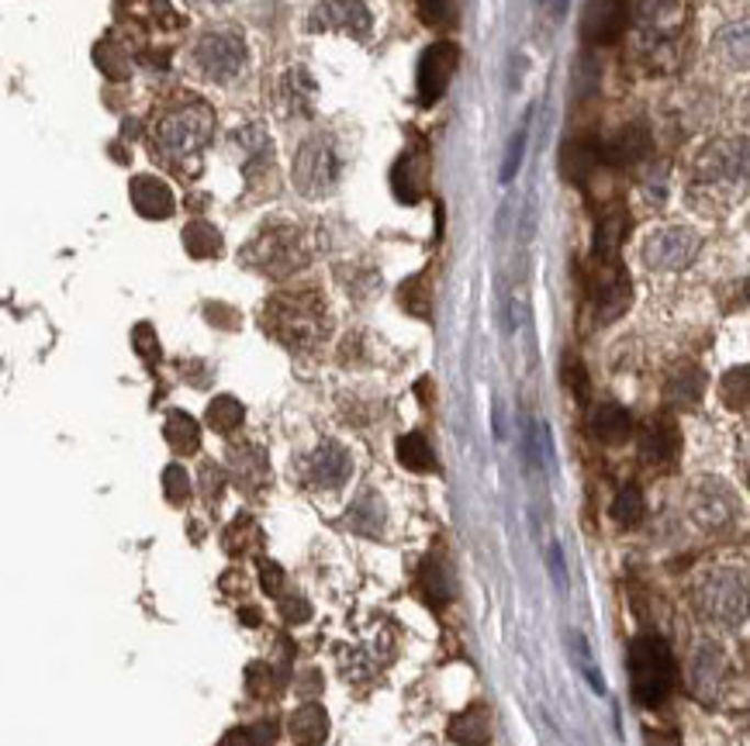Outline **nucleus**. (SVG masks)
Segmentation results:
<instances>
[{"label":"nucleus","instance_id":"nucleus-1","mask_svg":"<svg viewBox=\"0 0 750 746\" xmlns=\"http://www.w3.org/2000/svg\"><path fill=\"white\" fill-rule=\"evenodd\" d=\"M211 129H215V114L198 98L177 101L156 118L153 125V153L183 174L187 159H198V153L211 142Z\"/></svg>","mask_w":750,"mask_h":746},{"label":"nucleus","instance_id":"nucleus-2","mask_svg":"<svg viewBox=\"0 0 750 746\" xmlns=\"http://www.w3.org/2000/svg\"><path fill=\"white\" fill-rule=\"evenodd\" d=\"M695 198L737 201L750 190V138L709 142L695 159Z\"/></svg>","mask_w":750,"mask_h":746},{"label":"nucleus","instance_id":"nucleus-3","mask_svg":"<svg viewBox=\"0 0 750 746\" xmlns=\"http://www.w3.org/2000/svg\"><path fill=\"white\" fill-rule=\"evenodd\" d=\"M264 325L277 335L280 343H288L294 349L318 346L329 332V319H325V304L318 294L301 291V294H277L267 311Z\"/></svg>","mask_w":750,"mask_h":746},{"label":"nucleus","instance_id":"nucleus-4","mask_svg":"<svg viewBox=\"0 0 750 746\" xmlns=\"http://www.w3.org/2000/svg\"><path fill=\"white\" fill-rule=\"evenodd\" d=\"M674 684V660L664 639L637 636L629 646V688L640 705L653 709L671 694Z\"/></svg>","mask_w":750,"mask_h":746},{"label":"nucleus","instance_id":"nucleus-5","mask_svg":"<svg viewBox=\"0 0 750 746\" xmlns=\"http://www.w3.org/2000/svg\"><path fill=\"white\" fill-rule=\"evenodd\" d=\"M246 263L260 274L284 277V274H294L298 267H304V263H309V253H304V238L294 225L273 222V225L260 229V235L249 243Z\"/></svg>","mask_w":750,"mask_h":746},{"label":"nucleus","instance_id":"nucleus-6","mask_svg":"<svg viewBox=\"0 0 750 746\" xmlns=\"http://www.w3.org/2000/svg\"><path fill=\"white\" fill-rule=\"evenodd\" d=\"M194 66L201 77L215 80V83L239 80L246 69V38L236 29L204 32L194 42Z\"/></svg>","mask_w":750,"mask_h":746},{"label":"nucleus","instance_id":"nucleus-7","mask_svg":"<svg viewBox=\"0 0 750 746\" xmlns=\"http://www.w3.org/2000/svg\"><path fill=\"white\" fill-rule=\"evenodd\" d=\"M698 609L723 625H737L750 615V581L740 570H713L698 584Z\"/></svg>","mask_w":750,"mask_h":746},{"label":"nucleus","instance_id":"nucleus-8","mask_svg":"<svg viewBox=\"0 0 750 746\" xmlns=\"http://www.w3.org/2000/svg\"><path fill=\"white\" fill-rule=\"evenodd\" d=\"M339 180V159L329 138L312 135L294 156V187L304 198H325Z\"/></svg>","mask_w":750,"mask_h":746},{"label":"nucleus","instance_id":"nucleus-9","mask_svg":"<svg viewBox=\"0 0 750 746\" xmlns=\"http://www.w3.org/2000/svg\"><path fill=\"white\" fill-rule=\"evenodd\" d=\"M698 253V235L685 225H668L647 235L643 243V263L650 270H661V274H674V270H685L689 263Z\"/></svg>","mask_w":750,"mask_h":746},{"label":"nucleus","instance_id":"nucleus-10","mask_svg":"<svg viewBox=\"0 0 750 746\" xmlns=\"http://www.w3.org/2000/svg\"><path fill=\"white\" fill-rule=\"evenodd\" d=\"M592 298H595V315L598 322H616L629 308L633 287L619 259H595V277H592Z\"/></svg>","mask_w":750,"mask_h":746},{"label":"nucleus","instance_id":"nucleus-11","mask_svg":"<svg viewBox=\"0 0 750 746\" xmlns=\"http://www.w3.org/2000/svg\"><path fill=\"white\" fill-rule=\"evenodd\" d=\"M457 63H460V49L454 42H436L429 45L426 53L418 59V101L422 104H436L443 93H447L454 74H457Z\"/></svg>","mask_w":750,"mask_h":746},{"label":"nucleus","instance_id":"nucleus-12","mask_svg":"<svg viewBox=\"0 0 750 746\" xmlns=\"http://www.w3.org/2000/svg\"><path fill=\"white\" fill-rule=\"evenodd\" d=\"M370 8L363 0H318L309 14V29L312 32H343L363 38L370 32Z\"/></svg>","mask_w":750,"mask_h":746},{"label":"nucleus","instance_id":"nucleus-13","mask_svg":"<svg viewBox=\"0 0 750 746\" xmlns=\"http://www.w3.org/2000/svg\"><path fill=\"white\" fill-rule=\"evenodd\" d=\"M629 8L626 0H592L581 18V35L589 45H613L626 32Z\"/></svg>","mask_w":750,"mask_h":746},{"label":"nucleus","instance_id":"nucleus-14","mask_svg":"<svg viewBox=\"0 0 750 746\" xmlns=\"http://www.w3.org/2000/svg\"><path fill=\"white\" fill-rule=\"evenodd\" d=\"M692 519L706 528H719L737 515V498L734 491L723 485V480H698L692 491Z\"/></svg>","mask_w":750,"mask_h":746},{"label":"nucleus","instance_id":"nucleus-15","mask_svg":"<svg viewBox=\"0 0 750 746\" xmlns=\"http://www.w3.org/2000/svg\"><path fill=\"white\" fill-rule=\"evenodd\" d=\"M598 149H602V163L605 166H637V163H643L650 156L653 142H650V132L647 129L626 125L616 135H608Z\"/></svg>","mask_w":750,"mask_h":746},{"label":"nucleus","instance_id":"nucleus-16","mask_svg":"<svg viewBox=\"0 0 750 746\" xmlns=\"http://www.w3.org/2000/svg\"><path fill=\"white\" fill-rule=\"evenodd\" d=\"M349 470H354V464H349V453L339 443H322L309 456V480H312L315 488H322V491L343 488Z\"/></svg>","mask_w":750,"mask_h":746},{"label":"nucleus","instance_id":"nucleus-17","mask_svg":"<svg viewBox=\"0 0 750 746\" xmlns=\"http://www.w3.org/2000/svg\"><path fill=\"white\" fill-rule=\"evenodd\" d=\"M678 449H682V436H678V425L671 419H653L643 436H640V456L650 467H668L678 460Z\"/></svg>","mask_w":750,"mask_h":746},{"label":"nucleus","instance_id":"nucleus-18","mask_svg":"<svg viewBox=\"0 0 750 746\" xmlns=\"http://www.w3.org/2000/svg\"><path fill=\"white\" fill-rule=\"evenodd\" d=\"M682 0H637V21L647 35H653V42L671 38L682 29Z\"/></svg>","mask_w":750,"mask_h":746},{"label":"nucleus","instance_id":"nucleus-19","mask_svg":"<svg viewBox=\"0 0 750 746\" xmlns=\"http://www.w3.org/2000/svg\"><path fill=\"white\" fill-rule=\"evenodd\" d=\"M132 204H135L138 214H143V219H153V222H163V219H170V214H173L170 187L163 183L159 177H153V174H143V177L132 180Z\"/></svg>","mask_w":750,"mask_h":746},{"label":"nucleus","instance_id":"nucleus-20","mask_svg":"<svg viewBox=\"0 0 750 746\" xmlns=\"http://www.w3.org/2000/svg\"><path fill=\"white\" fill-rule=\"evenodd\" d=\"M713 56L726 69H750V21H734L713 38Z\"/></svg>","mask_w":750,"mask_h":746},{"label":"nucleus","instance_id":"nucleus-21","mask_svg":"<svg viewBox=\"0 0 750 746\" xmlns=\"http://www.w3.org/2000/svg\"><path fill=\"white\" fill-rule=\"evenodd\" d=\"M312 98H315V80L304 66L284 69V77L277 83V101L284 104L288 114H312Z\"/></svg>","mask_w":750,"mask_h":746},{"label":"nucleus","instance_id":"nucleus-22","mask_svg":"<svg viewBox=\"0 0 750 746\" xmlns=\"http://www.w3.org/2000/svg\"><path fill=\"white\" fill-rule=\"evenodd\" d=\"M592 436L605 446H619L629 439V432H633V419L626 408L619 404H598L595 412H592Z\"/></svg>","mask_w":750,"mask_h":746},{"label":"nucleus","instance_id":"nucleus-23","mask_svg":"<svg viewBox=\"0 0 750 746\" xmlns=\"http://www.w3.org/2000/svg\"><path fill=\"white\" fill-rule=\"evenodd\" d=\"M702 391H706V374H702L698 367H692V364H682V367H678V370L668 377V388H664L668 401L678 404V408H692V404H698V401H702Z\"/></svg>","mask_w":750,"mask_h":746},{"label":"nucleus","instance_id":"nucleus-24","mask_svg":"<svg viewBox=\"0 0 750 746\" xmlns=\"http://www.w3.org/2000/svg\"><path fill=\"white\" fill-rule=\"evenodd\" d=\"M598 163H602V149L595 146V142H589V138L568 142V146H564V159H560V166H564V177L574 180V183L589 180Z\"/></svg>","mask_w":750,"mask_h":746},{"label":"nucleus","instance_id":"nucleus-25","mask_svg":"<svg viewBox=\"0 0 750 746\" xmlns=\"http://www.w3.org/2000/svg\"><path fill=\"white\" fill-rule=\"evenodd\" d=\"M394 194L402 198L405 204H415L422 198V187H426V159L422 156H402V163L394 166L391 174Z\"/></svg>","mask_w":750,"mask_h":746},{"label":"nucleus","instance_id":"nucleus-26","mask_svg":"<svg viewBox=\"0 0 750 746\" xmlns=\"http://www.w3.org/2000/svg\"><path fill=\"white\" fill-rule=\"evenodd\" d=\"M450 736L463 746H484L488 743V709L471 705L450 722Z\"/></svg>","mask_w":750,"mask_h":746},{"label":"nucleus","instance_id":"nucleus-27","mask_svg":"<svg viewBox=\"0 0 750 746\" xmlns=\"http://www.w3.org/2000/svg\"><path fill=\"white\" fill-rule=\"evenodd\" d=\"M163 436H167V443L183 456L198 453V446H201V428L187 412H170L167 425H163Z\"/></svg>","mask_w":750,"mask_h":746},{"label":"nucleus","instance_id":"nucleus-28","mask_svg":"<svg viewBox=\"0 0 750 746\" xmlns=\"http://www.w3.org/2000/svg\"><path fill=\"white\" fill-rule=\"evenodd\" d=\"M291 736L298 746H318L325 739V712L318 705H301L291 715Z\"/></svg>","mask_w":750,"mask_h":746},{"label":"nucleus","instance_id":"nucleus-29","mask_svg":"<svg viewBox=\"0 0 750 746\" xmlns=\"http://www.w3.org/2000/svg\"><path fill=\"white\" fill-rule=\"evenodd\" d=\"M398 464L415 470V474H426L436 467V456L426 443V436H418V432H408V436L398 439Z\"/></svg>","mask_w":750,"mask_h":746},{"label":"nucleus","instance_id":"nucleus-30","mask_svg":"<svg viewBox=\"0 0 750 746\" xmlns=\"http://www.w3.org/2000/svg\"><path fill=\"white\" fill-rule=\"evenodd\" d=\"M183 249L194 259H208L222 253V232L211 229L208 222H191L183 229Z\"/></svg>","mask_w":750,"mask_h":746},{"label":"nucleus","instance_id":"nucleus-31","mask_svg":"<svg viewBox=\"0 0 750 746\" xmlns=\"http://www.w3.org/2000/svg\"><path fill=\"white\" fill-rule=\"evenodd\" d=\"M719 398L734 412H750V367H734L719 380Z\"/></svg>","mask_w":750,"mask_h":746},{"label":"nucleus","instance_id":"nucleus-32","mask_svg":"<svg viewBox=\"0 0 750 746\" xmlns=\"http://www.w3.org/2000/svg\"><path fill=\"white\" fill-rule=\"evenodd\" d=\"M243 415H246V408L236 398H228V394H219L215 401L208 404V425L215 432H222V436L236 432L243 425Z\"/></svg>","mask_w":750,"mask_h":746},{"label":"nucleus","instance_id":"nucleus-33","mask_svg":"<svg viewBox=\"0 0 750 746\" xmlns=\"http://www.w3.org/2000/svg\"><path fill=\"white\" fill-rule=\"evenodd\" d=\"M398 298H402V308L412 311L415 319H429L433 294H429V280H426V274H418V277L405 280V283H402V291H398Z\"/></svg>","mask_w":750,"mask_h":746},{"label":"nucleus","instance_id":"nucleus-34","mask_svg":"<svg viewBox=\"0 0 750 746\" xmlns=\"http://www.w3.org/2000/svg\"><path fill=\"white\" fill-rule=\"evenodd\" d=\"M643 512H647V504H643V494H640V488H623L619 494H616V501H613V519L619 522V525H637L640 519H643Z\"/></svg>","mask_w":750,"mask_h":746},{"label":"nucleus","instance_id":"nucleus-35","mask_svg":"<svg viewBox=\"0 0 750 746\" xmlns=\"http://www.w3.org/2000/svg\"><path fill=\"white\" fill-rule=\"evenodd\" d=\"M236 456V477L243 474V480L249 488L256 485H264V477H267V460H264V453L256 449V446H243L239 453H232Z\"/></svg>","mask_w":750,"mask_h":746},{"label":"nucleus","instance_id":"nucleus-36","mask_svg":"<svg viewBox=\"0 0 750 746\" xmlns=\"http://www.w3.org/2000/svg\"><path fill=\"white\" fill-rule=\"evenodd\" d=\"M349 522H354L357 528H363V533H378L381 522H384V509H381V498L373 494H363L354 509H349Z\"/></svg>","mask_w":750,"mask_h":746},{"label":"nucleus","instance_id":"nucleus-37","mask_svg":"<svg viewBox=\"0 0 750 746\" xmlns=\"http://www.w3.org/2000/svg\"><path fill=\"white\" fill-rule=\"evenodd\" d=\"M260 525H256L253 519H236V522H232L228 525V533H225V546L232 549V553H246V549H256V546H260Z\"/></svg>","mask_w":750,"mask_h":746},{"label":"nucleus","instance_id":"nucleus-38","mask_svg":"<svg viewBox=\"0 0 750 746\" xmlns=\"http://www.w3.org/2000/svg\"><path fill=\"white\" fill-rule=\"evenodd\" d=\"M277 736V726L273 722H256V726H246V730H232L222 746H270Z\"/></svg>","mask_w":750,"mask_h":746},{"label":"nucleus","instance_id":"nucleus-39","mask_svg":"<svg viewBox=\"0 0 750 746\" xmlns=\"http://www.w3.org/2000/svg\"><path fill=\"white\" fill-rule=\"evenodd\" d=\"M422 584H426L433 601H450V594H454L450 591V577H447V570L439 567V560L422 564Z\"/></svg>","mask_w":750,"mask_h":746},{"label":"nucleus","instance_id":"nucleus-40","mask_svg":"<svg viewBox=\"0 0 750 746\" xmlns=\"http://www.w3.org/2000/svg\"><path fill=\"white\" fill-rule=\"evenodd\" d=\"M163 491H167V498L173 504H183L187 498H191V477H187V470L180 464H170L167 470H163Z\"/></svg>","mask_w":750,"mask_h":746},{"label":"nucleus","instance_id":"nucleus-41","mask_svg":"<svg viewBox=\"0 0 750 746\" xmlns=\"http://www.w3.org/2000/svg\"><path fill=\"white\" fill-rule=\"evenodd\" d=\"M415 8H418L422 21L433 29H443L454 21V0H415Z\"/></svg>","mask_w":750,"mask_h":746},{"label":"nucleus","instance_id":"nucleus-42","mask_svg":"<svg viewBox=\"0 0 750 746\" xmlns=\"http://www.w3.org/2000/svg\"><path fill=\"white\" fill-rule=\"evenodd\" d=\"M132 346H135V353L143 356V359H149V364H156L159 359V339H156V332H153V325H135V332H132Z\"/></svg>","mask_w":750,"mask_h":746},{"label":"nucleus","instance_id":"nucleus-43","mask_svg":"<svg viewBox=\"0 0 750 746\" xmlns=\"http://www.w3.org/2000/svg\"><path fill=\"white\" fill-rule=\"evenodd\" d=\"M523 153H526V125L515 132L512 138V146H508V156H505V170H502V180H512L515 170H519V163H523Z\"/></svg>","mask_w":750,"mask_h":746},{"label":"nucleus","instance_id":"nucleus-44","mask_svg":"<svg viewBox=\"0 0 750 746\" xmlns=\"http://www.w3.org/2000/svg\"><path fill=\"white\" fill-rule=\"evenodd\" d=\"M260 581H264V591L267 594H284V570H280L273 560H264L260 564Z\"/></svg>","mask_w":750,"mask_h":746},{"label":"nucleus","instance_id":"nucleus-45","mask_svg":"<svg viewBox=\"0 0 750 746\" xmlns=\"http://www.w3.org/2000/svg\"><path fill=\"white\" fill-rule=\"evenodd\" d=\"M201 488H204V494H208L211 501H215V498L222 494V488H225V477H222V470L208 464V467L201 470Z\"/></svg>","mask_w":750,"mask_h":746},{"label":"nucleus","instance_id":"nucleus-46","mask_svg":"<svg viewBox=\"0 0 750 746\" xmlns=\"http://www.w3.org/2000/svg\"><path fill=\"white\" fill-rule=\"evenodd\" d=\"M280 612H284L288 622H309L312 619V609H309V601H304V598H284Z\"/></svg>","mask_w":750,"mask_h":746},{"label":"nucleus","instance_id":"nucleus-47","mask_svg":"<svg viewBox=\"0 0 750 746\" xmlns=\"http://www.w3.org/2000/svg\"><path fill=\"white\" fill-rule=\"evenodd\" d=\"M568 383L574 388L578 398H584V391H589V383H584V370H581V364H574V359H568Z\"/></svg>","mask_w":750,"mask_h":746},{"label":"nucleus","instance_id":"nucleus-48","mask_svg":"<svg viewBox=\"0 0 750 746\" xmlns=\"http://www.w3.org/2000/svg\"><path fill=\"white\" fill-rule=\"evenodd\" d=\"M647 746H682V743H678V736H671V733H650Z\"/></svg>","mask_w":750,"mask_h":746},{"label":"nucleus","instance_id":"nucleus-49","mask_svg":"<svg viewBox=\"0 0 750 746\" xmlns=\"http://www.w3.org/2000/svg\"><path fill=\"white\" fill-rule=\"evenodd\" d=\"M544 4L550 8V14H557V18H560V14L568 11V4H571V0H544Z\"/></svg>","mask_w":750,"mask_h":746},{"label":"nucleus","instance_id":"nucleus-50","mask_svg":"<svg viewBox=\"0 0 750 746\" xmlns=\"http://www.w3.org/2000/svg\"><path fill=\"white\" fill-rule=\"evenodd\" d=\"M243 622L246 625H256V622H260V615H256V609H243Z\"/></svg>","mask_w":750,"mask_h":746},{"label":"nucleus","instance_id":"nucleus-51","mask_svg":"<svg viewBox=\"0 0 750 746\" xmlns=\"http://www.w3.org/2000/svg\"><path fill=\"white\" fill-rule=\"evenodd\" d=\"M208 4H228V0H208Z\"/></svg>","mask_w":750,"mask_h":746},{"label":"nucleus","instance_id":"nucleus-52","mask_svg":"<svg viewBox=\"0 0 750 746\" xmlns=\"http://www.w3.org/2000/svg\"><path fill=\"white\" fill-rule=\"evenodd\" d=\"M747 470H750V456H747Z\"/></svg>","mask_w":750,"mask_h":746},{"label":"nucleus","instance_id":"nucleus-53","mask_svg":"<svg viewBox=\"0 0 750 746\" xmlns=\"http://www.w3.org/2000/svg\"><path fill=\"white\" fill-rule=\"evenodd\" d=\"M730 4H734V0H730Z\"/></svg>","mask_w":750,"mask_h":746}]
</instances>
